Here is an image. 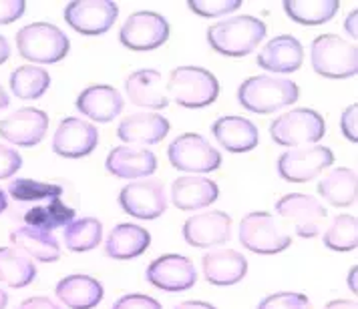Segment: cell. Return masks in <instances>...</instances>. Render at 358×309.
I'll return each mask as SVG.
<instances>
[{
  "mask_svg": "<svg viewBox=\"0 0 358 309\" xmlns=\"http://www.w3.org/2000/svg\"><path fill=\"white\" fill-rule=\"evenodd\" d=\"M282 6L286 17L294 22L304 27H316L336 17L341 2L338 0H286Z\"/></svg>",
  "mask_w": 358,
  "mask_h": 309,
  "instance_id": "4dcf8cb0",
  "label": "cell"
},
{
  "mask_svg": "<svg viewBox=\"0 0 358 309\" xmlns=\"http://www.w3.org/2000/svg\"><path fill=\"white\" fill-rule=\"evenodd\" d=\"M167 95L183 109H203L220 97V82L203 66H178L167 81Z\"/></svg>",
  "mask_w": 358,
  "mask_h": 309,
  "instance_id": "3957f363",
  "label": "cell"
},
{
  "mask_svg": "<svg viewBox=\"0 0 358 309\" xmlns=\"http://www.w3.org/2000/svg\"><path fill=\"white\" fill-rule=\"evenodd\" d=\"M238 237L240 243L256 255H278L292 245L290 235L278 227L276 219L268 211L248 213L240 221Z\"/></svg>",
  "mask_w": 358,
  "mask_h": 309,
  "instance_id": "ba28073f",
  "label": "cell"
},
{
  "mask_svg": "<svg viewBox=\"0 0 358 309\" xmlns=\"http://www.w3.org/2000/svg\"><path fill=\"white\" fill-rule=\"evenodd\" d=\"M324 245L332 251H355L358 247V219L355 215H338L326 229Z\"/></svg>",
  "mask_w": 358,
  "mask_h": 309,
  "instance_id": "e575fe53",
  "label": "cell"
},
{
  "mask_svg": "<svg viewBox=\"0 0 358 309\" xmlns=\"http://www.w3.org/2000/svg\"><path fill=\"white\" fill-rule=\"evenodd\" d=\"M266 36V24L260 18L238 15L226 18L208 29V43L217 54L224 56H245L254 52Z\"/></svg>",
  "mask_w": 358,
  "mask_h": 309,
  "instance_id": "6da1fadb",
  "label": "cell"
},
{
  "mask_svg": "<svg viewBox=\"0 0 358 309\" xmlns=\"http://www.w3.org/2000/svg\"><path fill=\"white\" fill-rule=\"evenodd\" d=\"M201 269L208 283L215 287H229L244 279L248 273V261L242 253L234 249H222L203 255Z\"/></svg>",
  "mask_w": 358,
  "mask_h": 309,
  "instance_id": "cb8c5ba5",
  "label": "cell"
},
{
  "mask_svg": "<svg viewBox=\"0 0 358 309\" xmlns=\"http://www.w3.org/2000/svg\"><path fill=\"white\" fill-rule=\"evenodd\" d=\"M10 243L15 249L22 251L31 259L41 263H55L61 259V245L52 237V233L34 227H20L10 233Z\"/></svg>",
  "mask_w": 358,
  "mask_h": 309,
  "instance_id": "83f0119b",
  "label": "cell"
},
{
  "mask_svg": "<svg viewBox=\"0 0 358 309\" xmlns=\"http://www.w3.org/2000/svg\"><path fill=\"white\" fill-rule=\"evenodd\" d=\"M119 6L111 0H75L65 8L66 24L83 36H99L111 31Z\"/></svg>",
  "mask_w": 358,
  "mask_h": 309,
  "instance_id": "8fae6325",
  "label": "cell"
},
{
  "mask_svg": "<svg viewBox=\"0 0 358 309\" xmlns=\"http://www.w3.org/2000/svg\"><path fill=\"white\" fill-rule=\"evenodd\" d=\"M215 141L229 153H248L254 151L260 141L258 127L244 116H220L212 125Z\"/></svg>",
  "mask_w": 358,
  "mask_h": 309,
  "instance_id": "d4e9b609",
  "label": "cell"
},
{
  "mask_svg": "<svg viewBox=\"0 0 358 309\" xmlns=\"http://www.w3.org/2000/svg\"><path fill=\"white\" fill-rule=\"evenodd\" d=\"M326 133L324 116L312 109H294L280 114L270 125V137L280 146H308L318 143Z\"/></svg>",
  "mask_w": 358,
  "mask_h": 309,
  "instance_id": "8992f818",
  "label": "cell"
},
{
  "mask_svg": "<svg viewBox=\"0 0 358 309\" xmlns=\"http://www.w3.org/2000/svg\"><path fill=\"white\" fill-rule=\"evenodd\" d=\"M357 276H358V265H352V269H350V273H348V289H350L352 293L358 292Z\"/></svg>",
  "mask_w": 358,
  "mask_h": 309,
  "instance_id": "c3c4849f",
  "label": "cell"
},
{
  "mask_svg": "<svg viewBox=\"0 0 358 309\" xmlns=\"http://www.w3.org/2000/svg\"><path fill=\"white\" fill-rule=\"evenodd\" d=\"M22 167V157L15 146L0 143V181L10 179Z\"/></svg>",
  "mask_w": 358,
  "mask_h": 309,
  "instance_id": "f35d334b",
  "label": "cell"
},
{
  "mask_svg": "<svg viewBox=\"0 0 358 309\" xmlns=\"http://www.w3.org/2000/svg\"><path fill=\"white\" fill-rule=\"evenodd\" d=\"M169 133V121L159 113H133L127 114L119 127H117V137L123 143H129L133 146L139 145H155L163 141Z\"/></svg>",
  "mask_w": 358,
  "mask_h": 309,
  "instance_id": "d6986e66",
  "label": "cell"
},
{
  "mask_svg": "<svg viewBox=\"0 0 358 309\" xmlns=\"http://www.w3.org/2000/svg\"><path fill=\"white\" fill-rule=\"evenodd\" d=\"M6 303H8V295L4 289H0V309H6Z\"/></svg>",
  "mask_w": 358,
  "mask_h": 309,
  "instance_id": "816d5d0a",
  "label": "cell"
},
{
  "mask_svg": "<svg viewBox=\"0 0 358 309\" xmlns=\"http://www.w3.org/2000/svg\"><path fill=\"white\" fill-rule=\"evenodd\" d=\"M169 38V22L167 18L143 10L133 13L119 31V40L125 49L135 52H149L163 47Z\"/></svg>",
  "mask_w": 358,
  "mask_h": 309,
  "instance_id": "30bf717a",
  "label": "cell"
},
{
  "mask_svg": "<svg viewBox=\"0 0 358 309\" xmlns=\"http://www.w3.org/2000/svg\"><path fill=\"white\" fill-rule=\"evenodd\" d=\"M176 309H217L212 303H208V301H183V303H179Z\"/></svg>",
  "mask_w": 358,
  "mask_h": 309,
  "instance_id": "bcb514c9",
  "label": "cell"
},
{
  "mask_svg": "<svg viewBox=\"0 0 358 309\" xmlns=\"http://www.w3.org/2000/svg\"><path fill=\"white\" fill-rule=\"evenodd\" d=\"M8 82H10V91L15 93V97L22 98V100H34L49 91L50 75L43 66L24 65L13 70Z\"/></svg>",
  "mask_w": 358,
  "mask_h": 309,
  "instance_id": "d6a6232c",
  "label": "cell"
},
{
  "mask_svg": "<svg viewBox=\"0 0 358 309\" xmlns=\"http://www.w3.org/2000/svg\"><path fill=\"white\" fill-rule=\"evenodd\" d=\"M231 237V217L224 211H206L194 215L183 225V239L192 247H215Z\"/></svg>",
  "mask_w": 358,
  "mask_h": 309,
  "instance_id": "e0dca14e",
  "label": "cell"
},
{
  "mask_svg": "<svg viewBox=\"0 0 358 309\" xmlns=\"http://www.w3.org/2000/svg\"><path fill=\"white\" fill-rule=\"evenodd\" d=\"M341 130L342 135L350 141L358 143V105L352 103L341 116Z\"/></svg>",
  "mask_w": 358,
  "mask_h": 309,
  "instance_id": "60d3db41",
  "label": "cell"
},
{
  "mask_svg": "<svg viewBox=\"0 0 358 309\" xmlns=\"http://www.w3.org/2000/svg\"><path fill=\"white\" fill-rule=\"evenodd\" d=\"M75 217H77L75 209L65 205L63 199H50L49 205L33 207L24 213V223H27V227L52 233L55 229L66 227L71 221H75Z\"/></svg>",
  "mask_w": 358,
  "mask_h": 309,
  "instance_id": "1f68e13d",
  "label": "cell"
},
{
  "mask_svg": "<svg viewBox=\"0 0 358 309\" xmlns=\"http://www.w3.org/2000/svg\"><path fill=\"white\" fill-rule=\"evenodd\" d=\"M6 207H8V199H6V193L0 189V213L6 211Z\"/></svg>",
  "mask_w": 358,
  "mask_h": 309,
  "instance_id": "f907efd6",
  "label": "cell"
},
{
  "mask_svg": "<svg viewBox=\"0 0 358 309\" xmlns=\"http://www.w3.org/2000/svg\"><path fill=\"white\" fill-rule=\"evenodd\" d=\"M15 201H43V199H61L63 195V187L61 185H52V183H41V181L27 179L20 177L8 183L6 189Z\"/></svg>",
  "mask_w": 358,
  "mask_h": 309,
  "instance_id": "d590c367",
  "label": "cell"
},
{
  "mask_svg": "<svg viewBox=\"0 0 358 309\" xmlns=\"http://www.w3.org/2000/svg\"><path fill=\"white\" fill-rule=\"evenodd\" d=\"M334 153L324 145H308L290 149L278 159V175L288 183H308L324 169L332 167Z\"/></svg>",
  "mask_w": 358,
  "mask_h": 309,
  "instance_id": "9c48e42d",
  "label": "cell"
},
{
  "mask_svg": "<svg viewBox=\"0 0 358 309\" xmlns=\"http://www.w3.org/2000/svg\"><path fill=\"white\" fill-rule=\"evenodd\" d=\"M258 309H312V303L304 293L278 292L264 297Z\"/></svg>",
  "mask_w": 358,
  "mask_h": 309,
  "instance_id": "74e56055",
  "label": "cell"
},
{
  "mask_svg": "<svg viewBox=\"0 0 358 309\" xmlns=\"http://www.w3.org/2000/svg\"><path fill=\"white\" fill-rule=\"evenodd\" d=\"M24 0H0V24H10L24 15Z\"/></svg>",
  "mask_w": 358,
  "mask_h": 309,
  "instance_id": "b9f144b4",
  "label": "cell"
},
{
  "mask_svg": "<svg viewBox=\"0 0 358 309\" xmlns=\"http://www.w3.org/2000/svg\"><path fill=\"white\" fill-rule=\"evenodd\" d=\"M171 167L181 173L206 175L222 167V153L197 133H183L167 149Z\"/></svg>",
  "mask_w": 358,
  "mask_h": 309,
  "instance_id": "52a82bcc",
  "label": "cell"
},
{
  "mask_svg": "<svg viewBox=\"0 0 358 309\" xmlns=\"http://www.w3.org/2000/svg\"><path fill=\"white\" fill-rule=\"evenodd\" d=\"M99 145V130L91 123L77 116L61 121L52 137V151L63 159H83L91 155Z\"/></svg>",
  "mask_w": 358,
  "mask_h": 309,
  "instance_id": "2e32d148",
  "label": "cell"
},
{
  "mask_svg": "<svg viewBox=\"0 0 358 309\" xmlns=\"http://www.w3.org/2000/svg\"><path fill=\"white\" fill-rule=\"evenodd\" d=\"M36 277V267L29 255L15 247H0V283L22 289L31 285Z\"/></svg>",
  "mask_w": 358,
  "mask_h": 309,
  "instance_id": "f546056e",
  "label": "cell"
},
{
  "mask_svg": "<svg viewBox=\"0 0 358 309\" xmlns=\"http://www.w3.org/2000/svg\"><path fill=\"white\" fill-rule=\"evenodd\" d=\"M318 195L334 207H350L352 203H357L358 195L357 171L346 167L330 171L318 183Z\"/></svg>",
  "mask_w": 358,
  "mask_h": 309,
  "instance_id": "f1b7e54d",
  "label": "cell"
},
{
  "mask_svg": "<svg viewBox=\"0 0 358 309\" xmlns=\"http://www.w3.org/2000/svg\"><path fill=\"white\" fill-rule=\"evenodd\" d=\"M119 205L135 219H157L167 209V197L162 181L141 179L125 185L119 193Z\"/></svg>",
  "mask_w": 358,
  "mask_h": 309,
  "instance_id": "5bb4252c",
  "label": "cell"
},
{
  "mask_svg": "<svg viewBox=\"0 0 358 309\" xmlns=\"http://www.w3.org/2000/svg\"><path fill=\"white\" fill-rule=\"evenodd\" d=\"M220 197L217 183L201 175H183L171 183V201L179 211H197L210 207Z\"/></svg>",
  "mask_w": 358,
  "mask_h": 309,
  "instance_id": "44dd1931",
  "label": "cell"
},
{
  "mask_svg": "<svg viewBox=\"0 0 358 309\" xmlns=\"http://www.w3.org/2000/svg\"><path fill=\"white\" fill-rule=\"evenodd\" d=\"M111 309H163L157 299L145 293H129L119 297Z\"/></svg>",
  "mask_w": 358,
  "mask_h": 309,
  "instance_id": "ab89813d",
  "label": "cell"
},
{
  "mask_svg": "<svg viewBox=\"0 0 358 309\" xmlns=\"http://www.w3.org/2000/svg\"><path fill=\"white\" fill-rule=\"evenodd\" d=\"M145 277L153 287L162 292L179 293L196 285L197 271L189 257L179 253H165L149 263Z\"/></svg>",
  "mask_w": 358,
  "mask_h": 309,
  "instance_id": "4fadbf2b",
  "label": "cell"
},
{
  "mask_svg": "<svg viewBox=\"0 0 358 309\" xmlns=\"http://www.w3.org/2000/svg\"><path fill=\"white\" fill-rule=\"evenodd\" d=\"M151 245V235L145 227L135 223H121L109 233L105 241V253L117 261L135 259L143 255Z\"/></svg>",
  "mask_w": 358,
  "mask_h": 309,
  "instance_id": "4316f807",
  "label": "cell"
},
{
  "mask_svg": "<svg viewBox=\"0 0 358 309\" xmlns=\"http://www.w3.org/2000/svg\"><path fill=\"white\" fill-rule=\"evenodd\" d=\"M276 213L292 223L296 235L302 239L316 237L328 215L326 207L316 197L304 195V193H288L280 197L276 203Z\"/></svg>",
  "mask_w": 358,
  "mask_h": 309,
  "instance_id": "7c38bea8",
  "label": "cell"
},
{
  "mask_svg": "<svg viewBox=\"0 0 358 309\" xmlns=\"http://www.w3.org/2000/svg\"><path fill=\"white\" fill-rule=\"evenodd\" d=\"M357 20H358V10H352L348 18H346V22H344V31L350 34L352 38H357Z\"/></svg>",
  "mask_w": 358,
  "mask_h": 309,
  "instance_id": "f6af8a7d",
  "label": "cell"
},
{
  "mask_svg": "<svg viewBox=\"0 0 358 309\" xmlns=\"http://www.w3.org/2000/svg\"><path fill=\"white\" fill-rule=\"evenodd\" d=\"M242 0H192L187 8L201 18H217L242 8Z\"/></svg>",
  "mask_w": 358,
  "mask_h": 309,
  "instance_id": "8d00e7d4",
  "label": "cell"
},
{
  "mask_svg": "<svg viewBox=\"0 0 358 309\" xmlns=\"http://www.w3.org/2000/svg\"><path fill=\"white\" fill-rule=\"evenodd\" d=\"M310 61L316 75L342 81L358 73V50L352 43L336 34H320L312 40Z\"/></svg>",
  "mask_w": 358,
  "mask_h": 309,
  "instance_id": "277c9868",
  "label": "cell"
},
{
  "mask_svg": "<svg viewBox=\"0 0 358 309\" xmlns=\"http://www.w3.org/2000/svg\"><path fill=\"white\" fill-rule=\"evenodd\" d=\"M10 56V47H8V40L0 34V65H4Z\"/></svg>",
  "mask_w": 358,
  "mask_h": 309,
  "instance_id": "7dc6e473",
  "label": "cell"
},
{
  "mask_svg": "<svg viewBox=\"0 0 358 309\" xmlns=\"http://www.w3.org/2000/svg\"><path fill=\"white\" fill-rule=\"evenodd\" d=\"M18 54L24 61L38 65H57L63 61L71 43L61 29L50 22H31L17 33Z\"/></svg>",
  "mask_w": 358,
  "mask_h": 309,
  "instance_id": "5b68a950",
  "label": "cell"
},
{
  "mask_svg": "<svg viewBox=\"0 0 358 309\" xmlns=\"http://www.w3.org/2000/svg\"><path fill=\"white\" fill-rule=\"evenodd\" d=\"M125 93L135 107L149 109L151 113L162 111L169 105V97L162 86V73L153 68L131 73L125 81Z\"/></svg>",
  "mask_w": 358,
  "mask_h": 309,
  "instance_id": "7402d4cb",
  "label": "cell"
},
{
  "mask_svg": "<svg viewBox=\"0 0 358 309\" xmlns=\"http://www.w3.org/2000/svg\"><path fill=\"white\" fill-rule=\"evenodd\" d=\"M107 171L119 179H147L155 173L157 159L143 146L121 145L115 146L105 161Z\"/></svg>",
  "mask_w": 358,
  "mask_h": 309,
  "instance_id": "ac0fdd59",
  "label": "cell"
},
{
  "mask_svg": "<svg viewBox=\"0 0 358 309\" xmlns=\"http://www.w3.org/2000/svg\"><path fill=\"white\" fill-rule=\"evenodd\" d=\"M75 107L95 123H109L123 111V97L111 84H93L77 97Z\"/></svg>",
  "mask_w": 358,
  "mask_h": 309,
  "instance_id": "603a6c76",
  "label": "cell"
},
{
  "mask_svg": "<svg viewBox=\"0 0 358 309\" xmlns=\"http://www.w3.org/2000/svg\"><path fill=\"white\" fill-rule=\"evenodd\" d=\"M103 239V225L95 217L75 219L65 227V245L69 251L85 253L95 249Z\"/></svg>",
  "mask_w": 358,
  "mask_h": 309,
  "instance_id": "836d02e7",
  "label": "cell"
},
{
  "mask_svg": "<svg viewBox=\"0 0 358 309\" xmlns=\"http://www.w3.org/2000/svg\"><path fill=\"white\" fill-rule=\"evenodd\" d=\"M324 309H358V306L352 299H334V301H328Z\"/></svg>",
  "mask_w": 358,
  "mask_h": 309,
  "instance_id": "ee69618b",
  "label": "cell"
},
{
  "mask_svg": "<svg viewBox=\"0 0 358 309\" xmlns=\"http://www.w3.org/2000/svg\"><path fill=\"white\" fill-rule=\"evenodd\" d=\"M8 103H10V100H8V95H6V91H4V89L0 86V111H4V109L8 107Z\"/></svg>",
  "mask_w": 358,
  "mask_h": 309,
  "instance_id": "681fc988",
  "label": "cell"
},
{
  "mask_svg": "<svg viewBox=\"0 0 358 309\" xmlns=\"http://www.w3.org/2000/svg\"><path fill=\"white\" fill-rule=\"evenodd\" d=\"M49 130V114L34 107H24L0 121V137L17 146H36Z\"/></svg>",
  "mask_w": 358,
  "mask_h": 309,
  "instance_id": "9a60e30c",
  "label": "cell"
},
{
  "mask_svg": "<svg viewBox=\"0 0 358 309\" xmlns=\"http://www.w3.org/2000/svg\"><path fill=\"white\" fill-rule=\"evenodd\" d=\"M304 63V47L292 34H280L268 40L266 47L258 52V66L264 70L286 75L296 73Z\"/></svg>",
  "mask_w": 358,
  "mask_h": 309,
  "instance_id": "ffe728a7",
  "label": "cell"
},
{
  "mask_svg": "<svg viewBox=\"0 0 358 309\" xmlns=\"http://www.w3.org/2000/svg\"><path fill=\"white\" fill-rule=\"evenodd\" d=\"M300 97L298 84L290 79H274L268 75L250 77L238 89V100L245 111L270 114L294 105Z\"/></svg>",
  "mask_w": 358,
  "mask_h": 309,
  "instance_id": "7a4b0ae2",
  "label": "cell"
},
{
  "mask_svg": "<svg viewBox=\"0 0 358 309\" xmlns=\"http://www.w3.org/2000/svg\"><path fill=\"white\" fill-rule=\"evenodd\" d=\"M55 293L59 301L71 309H95L103 299V285L101 281L85 273H73L63 277Z\"/></svg>",
  "mask_w": 358,
  "mask_h": 309,
  "instance_id": "484cf974",
  "label": "cell"
},
{
  "mask_svg": "<svg viewBox=\"0 0 358 309\" xmlns=\"http://www.w3.org/2000/svg\"><path fill=\"white\" fill-rule=\"evenodd\" d=\"M17 309H63L59 303L50 301L49 297H43V295H36V297H29L24 299Z\"/></svg>",
  "mask_w": 358,
  "mask_h": 309,
  "instance_id": "7bdbcfd3",
  "label": "cell"
}]
</instances>
